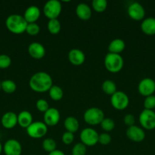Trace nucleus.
Returning a JSON list of instances; mask_svg holds the SVG:
<instances>
[{
	"mask_svg": "<svg viewBox=\"0 0 155 155\" xmlns=\"http://www.w3.org/2000/svg\"><path fill=\"white\" fill-rule=\"evenodd\" d=\"M29 86L32 90L39 93L49 92L53 86V79L46 72H37L30 77Z\"/></svg>",
	"mask_w": 155,
	"mask_h": 155,
	"instance_id": "obj_1",
	"label": "nucleus"
},
{
	"mask_svg": "<svg viewBox=\"0 0 155 155\" xmlns=\"http://www.w3.org/2000/svg\"><path fill=\"white\" fill-rule=\"evenodd\" d=\"M27 22L24 16L20 15H11L6 18L5 26L8 30L15 34H21L26 31Z\"/></svg>",
	"mask_w": 155,
	"mask_h": 155,
	"instance_id": "obj_2",
	"label": "nucleus"
},
{
	"mask_svg": "<svg viewBox=\"0 0 155 155\" xmlns=\"http://www.w3.org/2000/svg\"><path fill=\"white\" fill-rule=\"evenodd\" d=\"M104 65L109 72L115 74L122 69L124 61L120 54L109 52L105 56Z\"/></svg>",
	"mask_w": 155,
	"mask_h": 155,
	"instance_id": "obj_3",
	"label": "nucleus"
},
{
	"mask_svg": "<svg viewBox=\"0 0 155 155\" xmlns=\"http://www.w3.org/2000/svg\"><path fill=\"white\" fill-rule=\"evenodd\" d=\"M83 117L86 124L91 126H96L101 124L104 119V114L98 107H90L85 110Z\"/></svg>",
	"mask_w": 155,
	"mask_h": 155,
	"instance_id": "obj_4",
	"label": "nucleus"
},
{
	"mask_svg": "<svg viewBox=\"0 0 155 155\" xmlns=\"http://www.w3.org/2000/svg\"><path fill=\"white\" fill-rule=\"evenodd\" d=\"M62 12V4L58 0H50L43 6V13L49 20L57 19Z\"/></svg>",
	"mask_w": 155,
	"mask_h": 155,
	"instance_id": "obj_5",
	"label": "nucleus"
},
{
	"mask_svg": "<svg viewBox=\"0 0 155 155\" xmlns=\"http://www.w3.org/2000/svg\"><path fill=\"white\" fill-rule=\"evenodd\" d=\"M27 133L30 138L40 139L45 136L48 132V127L44 122L35 121L33 122L27 129Z\"/></svg>",
	"mask_w": 155,
	"mask_h": 155,
	"instance_id": "obj_6",
	"label": "nucleus"
},
{
	"mask_svg": "<svg viewBox=\"0 0 155 155\" xmlns=\"http://www.w3.org/2000/svg\"><path fill=\"white\" fill-rule=\"evenodd\" d=\"M110 103L112 107L118 110H125L129 104V98L125 92L117 91L111 95Z\"/></svg>",
	"mask_w": 155,
	"mask_h": 155,
	"instance_id": "obj_7",
	"label": "nucleus"
},
{
	"mask_svg": "<svg viewBox=\"0 0 155 155\" xmlns=\"http://www.w3.org/2000/svg\"><path fill=\"white\" fill-rule=\"evenodd\" d=\"M139 123L141 127L147 130L155 129V112L144 109L139 115Z\"/></svg>",
	"mask_w": 155,
	"mask_h": 155,
	"instance_id": "obj_8",
	"label": "nucleus"
},
{
	"mask_svg": "<svg viewBox=\"0 0 155 155\" xmlns=\"http://www.w3.org/2000/svg\"><path fill=\"white\" fill-rule=\"evenodd\" d=\"M99 134L92 128H85L81 132L80 139L85 146L92 147L98 143Z\"/></svg>",
	"mask_w": 155,
	"mask_h": 155,
	"instance_id": "obj_9",
	"label": "nucleus"
},
{
	"mask_svg": "<svg viewBox=\"0 0 155 155\" xmlns=\"http://www.w3.org/2000/svg\"><path fill=\"white\" fill-rule=\"evenodd\" d=\"M138 92L144 97L152 95L155 92V81L151 78H144L138 86Z\"/></svg>",
	"mask_w": 155,
	"mask_h": 155,
	"instance_id": "obj_10",
	"label": "nucleus"
},
{
	"mask_svg": "<svg viewBox=\"0 0 155 155\" xmlns=\"http://www.w3.org/2000/svg\"><path fill=\"white\" fill-rule=\"evenodd\" d=\"M128 15L134 21H143L145 16V10L140 3L135 2L129 5L128 8Z\"/></svg>",
	"mask_w": 155,
	"mask_h": 155,
	"instance_id": "obj_11",
	"label": "nucleus"
},
{
	"mask_svg": "<svg viewBox=\"0 0 155 155\" xmlns=\"http://www.w3.org/2000/svg\"><path fill=\"white\" fill-rule=\"evenodd\" d=\"M5 155H21L22 147L21 143L16 139H11L5 142L2 148Z\"/></svg>",
	"mask_w": 155,
	"mask_h": 155,
	"instance_id": "obj_12",
	"label": "nucleus"
},
{
	"mask_svg": "<svg viewBox=\"0 0 155 155\" xmlns=\"http://www.w3.org/2000/svg\"><path fill=\"white\" fill-rule=\"evenodd\" d=\"M126 134L128 139L135 142H141L145 139V133L144 130L135 125L128 127Z\"/></svg>",
	"mask_w": 155,
	"mask_h": 155,
	"instance_id": "obj_13",
	"label": "nucleus"
},
{
	"mask_svg": "<svg viewBox=\"0 0 155 155\" xmlns=\"http://www.w3.org/2000/svg\"><path fill=\"white\" fill-rule=\"evenodd\" d=\"M60 120V113L55 107H50L44 113L43 121L47 127H54Z\"/></svg>",
	"mask_w": 155,
	"mask_h": 155,
	"instance_id": "obj_14",
	"label": "nucleus"
},
{
	"mask_svg": "<svg viewBox=\"0 0 155 155\" xmlns=\"http://www.w3.org/2000/svg\"><path fill=\"white\" fill-rule=\"evenodd\" d=\"M27 51L30 57L34 59H37V60L43 58L46 54V49L44 46L37 42H33L30 43L27 48Z\"/></svg>",
	"mask_w": 155,
	"mask_h": 155,
	"instance_id": "obj_15",
	"label": "nucleus"
},
{
	"mask_svg": "<svg viewBox=\"0 0 155 155\" xmlns=\"http://www.w3.org/2000/svg\"><path fill=\"white\" fill-rule=\"evenodd\" d=\"M68 58L71 64L79 66L84 62L85 54L81 50L78 49V48H73V49L70 50L68 52Z\"/></svg>",
	"mask_w": 155,
	"mask_h": 155,
	"instance_id": "obj_16",
	"label": "nucleus"
},
{
	"mask_svg": "<svg viewBox=\"0 0 155 155\" xmlns=\"http://www.w3.org/2000/svg\"><path fill=\"white\" fill-rule=\"evenodd\" d=\"M1 123L4 128L13 129L18 124V115L12 111L6 112L2 117Z\"/></svg>",
	"mask_w": 155,
	"mask_h": 155,
	"instance_id": "obj_17",
	"label": "nucleus"
},
{
	"mask_svg": "<svg viewBox=\"0 0 155 155\" xmlns=\"http://www.w3.org/2000/svg\"><path fill=\"white\" fill-rule=\"evenodd\" d=\"M40 16V10L36 5H31L27 8L24 12V18L27 22V24L30 23H36Z\"/></svg>",
	"mask_w": 155,
	"mask_h": 155,
	"instance_id": "obj_18",
	"label": "nucleus"
},
{
	"mask_svg": "<svg viewBox=\"0 0 155 155\" xmlns=\"http://www.w3.org/2000/svg\"><path fill=\"white\" fill-rule=\"evenodd\" d=\"M75 12L78 18L82 21H88L92 15L91 7L86 3H80L78 5Z\"/></svg>",
	"mask_w": 155,
	"mask_h": 155,
	"instance_id": "obj_19",
	"label": "nucleus"
},
{
	"mask_svg": "<svg viewBox=\"0 0 155 155\" xmlns=\"http://www.w3.org/2000/svg\"><path fill=\"white\" fill-rule=\"evenodd\" d=\"M141 29L144 34L148 36L155 35V18H147L143 20L141 24Z\"/></svg>",
	"mask_w": 155,
	"mask_h": 155,
	"instance_id": "obj_20",
	"label": "nucleus"
},
{
	"mask_svg": "<svg viewBox=\"0 0 155 155\" xmlns=\"http://www.w3.org/2000/svg\"><path fill=\"white\" fill-rule=\"evenodd\" d=\"M33 123V116L27 110H23L18 114V124L22 128L27 129Z\"/></svg>",
	"mask_w": 155,
	"mask_h": 155,
	"instance_id": "obj_21",
	"label": "nucleus"
},
{
	"mask_svg": "<svg viewBox=\"0 0 155 155\" xmlns=\"http://www.w3.org/2000/svg\"><path fill=\"white\" fill-rule=\"evenodd\" d=\"M126 48V43L121 39H115L109 42L108 45V50L109 53L118 54L122 52Z\"/></svg>",
	"mask_w": 155,
	"mask_h": 155,
	"instance_id": "obj_22",
	"label": "nucleus"
},
{
	"mask_svg": "<svg viewBox=\"0 0 155 155\" xmlns=\"http://www.w3.org/2000/svg\"><path fill=\"white\" fill-rule=\"evenodd\" d=\"M64 127L67 132L74 133L78 130L79 122L74 117H68L64 121Z\"/></svg>",
	"mask_w": 155,
	"mask_h": 155,
	"instance_id": "obj_23",
	"label": "nucleus"
},
{
	"mask_svg": "<svg viewBox=\"0 0 155 155\" xmlns=\"http://www.w3.org/2000/svg\"><path fill=\"white\" fill-rule=\"evenodd\" d=\"M63 90L59 86H56V85H53L50 89L49 90V95H50V98L53 101H59L63 97Z\"/></svg>",
	"mask_w": 155,
	"mask_h": 155,
	"instance_id": "obj_24",
	"label": "nucleus"
},
{
	"mask_svg": "<svg viewBox=\"0 0 155 155\" xmlns=\"http://www.w3.org/2000/svg\"><path fill=\"white\" fill-rule=\"evenodd\" d=\"M102 90L106 95H112L115 92H117V87L115 83L112 80H105L102 84Z\"/></svg>",
	"mask_w": 155,
	"mask_h": 155,
	"instance_id": "obj_25",
	"label": "nucleus"
},
{
	"mask_svg": "<svg viewBox=\"0 0 155 155\" xmlns=\"http://www.w3.org/2000/svg\"><path fill=\"white\" fill-rule=\"evenodd\" d=\"M1 89L5 93L12 94L16 91L17 85L14 81L11 80H5L1 82Z\"/></svg>",
	"mask_w": 155,
	"mask_h": 155,
	"instance_id": "obj_26",
	"label": "nucleus"
},
{
	"mask_svg": "<svg viewBox=\"0 0 155 155\" xmlns=\"http://www.w3.org/2000/svg\"><path fill=\"white\" fill-rule=\"evenodd\" d=\"M47 29L51 34H58L61 30L60 21L58 19L49 20L48 24H47Z\"/></svg>",
	"mask_w": 155,
	"mask_h": 155,
	"instance_id": "obj_27",
	"label": "nucleus"
},
{
	"mask_svg": "<svg viewBox=\"0 0 155 155\" xmlns=\"http://www.w3.org/2000/svg\"><path fill=\"white\" fill-rule=\"evenodd\" d=\"M42 147L46 152H48L50 154L56 150V142L52 138H47L43 141Z\"/></svg>",
	"mask_w": 155,
	"mask_h": 155,
	"instance_id": "obj_28",
	"label": "nucleus"
},
{
	"mask_svg": "<svg viewBox=\"0 0 155 155\" xmlns=\"http://www.w3.org/2000/svg\"><path fill=\"white\" fill-rule=\"evenodd\" d=\"M92 7L95 12L102 13L107 8V2L106 0H94L92 2Z\"/></svg>",
	"mask_w": 155,
	"mask_h": 155,
	"instance_id": "obj_29",
	"label": "nucleus"
},
{
	"mask_svg": "<svg viewBox=\"0 0 155 155\" xmlns=\"http://www.w3.org/2000/svg\"><path fill=\"white\" fill-rule=\"evenodd\" d=\"M100 125L105 132H111L115 128V123L111 118H104Z\"/></svg>",
	"mask_w": 155,
	"mask_h": 155,
	"instance_id": "obj_30",
	"label": "nucleus"
},
{
	"mask_svg": "<svg viewBox=\"0 0 155 155\" xmlns=\"http://www.w3.org/2000/svg\"><path fill=\"white\" fill-rule=\"evenodd\" d=\"M86 153L87 146H85L81 142L75 144L71 150V155H85Z\"/></svg>",
	"mask_w": 155,
	"mask_h": 155,
	"instance_id": "obj_31",
	"label": "nucleus"
},
{
	"mask_svg": "<svg viewBox=\"0 0 155 155\" xmlns=\"http://www.w3.org/2000/svg\"><path fill=\"white\" fill-rule=\"evenodd\" d=\"M40 27L36 23H30L28 24L26 28V33L30 36H36L40 33Z\"/></svg>",
	"mask_w": 155,
	"mask_h": 155,
	"instance_id": "obj_32",
	"label": "nucleus"
},
{
	"mask_svg": "<svg viewBox=\"0 0 155 155\" xmlns=\"http://www.w3.org/2000/svg\"><path fill=\"white\" fill-rule=\"evenodd\" d=\"M12 59L8 54H0V69H6L10 67Z\"/></svg>",
	"mask_w": 155,
	"mask_h": 155,
	"instance_id": "obj_33",
	"label": "nucleus"
},
{
	"mask_svg": "<svg viewBox=\"0 0 155 155\" xmlns=\"http://www.w3.org/2000/svg\"><path fill=\"white\" fill-rule=\"evenodd\" d=\"M144 109L147 110H152L155 108V95H152L150 96L145 97L144 101Z\"/></svg>",
	"mask_w": 155,
	"mask_h": 155,
	"instance_id": "obj_34",
	"label": "nucleus"
},
{
	"mask_svg": "<svg viewBox=\"0 0 155 155\" xmlns=\"http://www.w3.org/2000/svg\"><path fill=\"white\" fill-rule=\"evenodd\" d=\"M36 107L39 111L43 112V113H45L50 108L48 102L45 99H42V98L37 100L36 102Z\"/></svg>",
	"mask_w": 155,
	"mask_h": 155,
	"instance_id": "obj_35",
	"label": "nucleus"
},
{
	"mask_svg": "<svg viewBox=\"0 0 155 155\" xmlns=\"http://www.w3.org/2000/svg\"><path fill=\"white\" fill-rule=\"evenodd\" d=\"M74 133H69V132H65L62 136V141L65 145H71V144L74 142Z\"/></svg>",
	"mask_w": 155,
	"mask_h": 155,
	"instance_id": "obj_36",
	"label": "nucleus"
},
{
	"mask_svg": "<svg viewBox=\"0 0 155 155\" xmlns=\"http://www.w3.org/2000/svg\"><path fill=\"white\" fill-rule=\"evenodd\" d=\"M112 138H111L110 135L108 133H101L99 135L98 137V143H100L102 145H107L111 142Z\"/></svg>",
	"mask_w": 155,
	"mask_h": 155,
	"instance_id": "obj_37",
	"label": "nucleus"
},
{
	"mask_svg": "<svg viewBox=\"0 0 155 155\" xmlns=\"http://www.w3.org/2000/svg\"><path fill=\"white\" fill-rule=\"evenodd\" d=\"M123 121H124L125 125L127 126L128 127H130L132 126L135 125V118L134 115L132 114H127L124 117V118H123Z\"/></svg>",
	"mask_w": 155,
	"mask_h": 155,
	"instance_id": "obj_38",
	"label": "nucleus"
},
{
	"mask_svg": "<svg viewBox=\"0 0 155 155\" xmlns=\"http://www.w3.org/2000/svg\"><path fill=\"white\" fill-rule=\"evenodd\" d=\"M49 155H65L64 154L63 152H62V151H60V150H55L54 151H53V152L50 153Z\"/></svg>",
	"mask_w": 155,
	"mask_h": 155,
	"instance_id": "obj_39",
	"label": "nucleus"
},
{
	"mask_svg": "<svg viewBox=\"0 0 155 155\" xmlns=\"http://www.w3.org/2000/svg\"><path fill=\"white\" fill-rule=\"evenodd\" d=\"M2 148H3V147H2V145L1 142H0V154H1V153H2Z\"/></svg>",
	"mask_w": 155,
	"mask_h": 155,
	"instance_id": "obj_40",
	"label": "nucleus"
},
{
	"mask_svg": "<svg viewBox=\"0 0 155 155\" xmlns=\"http://www.w3.org/2000/svg\"><path fill=\"white\" fill-rule=\"evenodd\" d=\"M0 90H1V82H0Z\"/></svg>",
	"mask_w": 155,
	"mask_h": 155,
	"instance_id": "obj_41",
	"label": "nucleus"
},
{
	"mask_svg": "<svg viewBox=\"0 0 155 155\" xmlns=\"http://www.w3.org/2000/svg\"></svg>",
	"mask_w": 155,
	"mask_h": 155,
	"instance_id": "obj_42",
	"label": "nucleus"
}]
</instances>
